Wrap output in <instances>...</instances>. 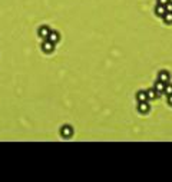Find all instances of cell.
<instances>
[{
    "instance_id": "1",
    "label": "cell",
    "mask_w": 172,
    "mask_h": 182,
    "mask_svg": "<svg viewBox=\"0 0 172 182\" xmlns=\"http://www.w3.org/2000/svg\"><path fill=\"white\" fill-rule=\"evenodd\" d=\"M42 50H43V53H46V55H49V53H53V50H55V43H52L50 40H45L42 43Z\"/></svg>"
},
{
    "instance_id": "2",
    "label": "cell",
    "mask_w": 172,
    "mask_h": 182,
    "mask_svg": "<svg viewBox=\"0 0 172 182\" xmlns=\"http://www.w3.org/2000/svg\"><path fill=\"white\" fill-rule=\"evenodd\" d=\"M60 135L63 138H70L73 135V128L70 126V125H63V126L60 128Z\"/></svg>"
},
{
    "instance_id": "3",
    "label": "cell",
    "mask_w": 172,
    "mask_h": 182,
    "mask_svg": "<svg viewBox=\"0 0 172 182\" xmlns=\"http://www.w3.org/2000/svg\"><path fill=\"white\" fill-rule=\"evenodd\" d=\"M49 33H50V28L49 26H46V24H43V26H40L38 30V34H39V37H42V39H46L49 37Z\"/></svg>"
},
{
    "instance_id": "4",
    "label": "cell",
    "mask_w": 172,
    "mask_h": 182,
    "mask_svg": "<svg viewBox=\"0 0 172 182\" xmlns=\"http://www.w3.org/2000/svg\"><path fill=\"white\" fill-rule=\"evenodd\" d=\"M150 110V105L148 102H139L138 103V112L139 113H148Z\"/></svg>"
},
{
    "instance_id": "5",
    "label": "cell",
    "mask_w": 172,
    "mask_h": 182,
    "mask_svg": "<svg viewBox=\"0 0 172 182\" xmlns=\"http://www.w3.org/2000/svg\"><path fill=\"white\" fill-rule=\"evenodd\" d=\"M48 40H50L52 43H58L60 40V33L59 32H56V30H50V33H49V37H48Z\"/></svg>"
},
{
    "instance_id": "6",
    "label": "cell",
    "mask_w": 172,
    "mask_h": 182,
    "mask_svg": "<svg viewBox=\"0 0 172 182\" xmlns=\"http://www.w3.org/2000/svg\"><path fill=\"white\" fill-rule=\"evenodd\" d=\"M158 79L162 80L164 83H168L169 80H171V75H169L168 70H161V72L158 73Z\"/></svg>"
},
{
    "instance_id": "7",
    "label": "cell",
    "mask_w": 172,
    "mask_h": 182,
    "mask_svg": "<svg viewBox=\"0 0 172 182\" xmlns=\"http://www.w3.org/2000/svg\"><path fill=\"white\" fill-rule=\"evenodd\" d=\"M165 85H167V83H164L162 80H159V79H158V80L155 82V85H154V89H155V90L158 92V93H164V89H165Z\"/></svg>"
},
{
    "instance_id": "8",
    "label": "cell",
    "mask_w": 172,
    "mask_h": 182,
    "mask_svg": "<svg viewBox=\"0 0 172 182\" xmlns=\"http://www.w3.org/2000/svg\"><path fill=\"white\" fill-rule=\"evenodd\" d=\"M165 13H167V7H165V6L156 5V7H155V15H156V16L162 19V16H164Z\"/></svg>"
},
{
    "instance_id": "9",
    "label": "cell",
    "mask_w": 172,
    "mask_h": 182,
    "mask_svg": "<svg viewBox=\"0 0 172 182\" xmlns=\"http://www.w3.org/2000/svg\"><path fill=\"white\" fill-rule=\"evenodd\" d=\"M136 99H138V102H146V100H148L146 90H139V92L136 93Z\"/></svg>"
},
{
    "instance_id": "10",
    "label": "cell",
    "mask_w": 172,
    "mask_h": 182,
    "mask_svg": "<svg viewBox=\"0 0 172 182\" xmlns=\"http://www.w3.org/2000/svg\"><path fill=\"white\" fill-rule=\"evenodd\" d=\"M146 95H148V99H156V98L159 96V93H158V92H156L154 88L148 89V90H146Z\"/></svg>"
},
{
    "instance_id": "11",
    "label": "cell",
    "mask_w": 172,
    "mask_h": 182,
    "mask_svg": "<svg viewBox=\"0 0 172 182\" xmlns=\"http://www.w3.org/2000/svg\"><path fill=\"white\" fill-rule=\"evenodd\" d=\"M162 20L167 23V24H172V11H168L167 10V13L162 16Z\"/></svg>"
},
{
    "instance_id": "12",
    "label": "cell",
    "mask_w": 172,
    "mask_h": 182,
    "mask_svg": "<svg viewBox=\"0 0 172 182\" xmlns=\"http://www.w3.org/2000/svg\"><path fill=\"white\" fill-rule=\"evenodd\" d=\"M164 93H167V96L172 95V83L168 82L167 85H165V89H164Z\"/></svg>"
},
{
    "instance_id": "13",
    "label": "cell",
    "mask_w": 172,
    "mask_h": 182,
    "mask_svg": "<svg viewBox=\"0 0 172 182\" xmlns=\"http://www.w3.org/2000/svg\"><path fill=\"white\" fill-rule=\"evenodd\" d=\"M171 0H158V5H162V6H167Z\"/></svg>"
},
{
    "instance_id": "14",
    "label": "cell",
    "mask_w": 172,
    "mask_h": 182,
    "mask_svg": "<svg viewBox=\"0 0 172 182\" xmlns=\"http://www.w3.org/2000/svg\"><path fill=\"white\" fill-rule=\"evenodd\" d=\"M165 7H167V10H168V11H172V2H169V3H168V5L165 6Z\"/></svg>"
},
{
    "instance_id": "15",
    "label": "cell",
    "mask_w": 172,
    "mask_h": 182,
    "mask_svg": "<svg viewBox=\"0 0 172 182\" xmlns=\"http://www.w3.org/2000/svg\"><path fill=\"white\" fill-rule=\"evenodd\" d=\"M168 103L172 106V95H169V96H168Z\"/></svg>"
}]
</instances>
